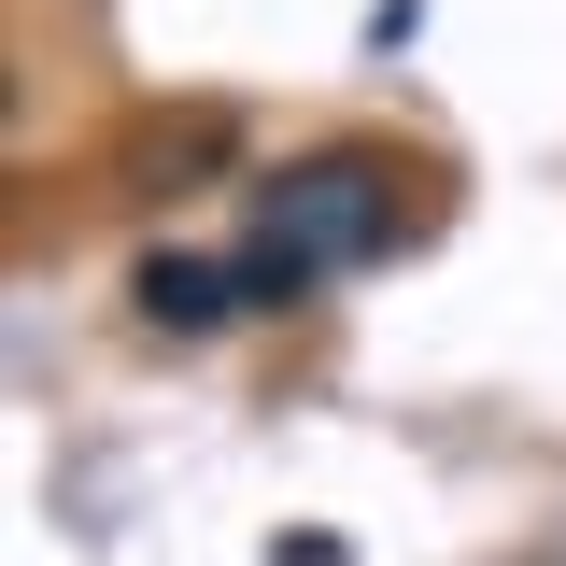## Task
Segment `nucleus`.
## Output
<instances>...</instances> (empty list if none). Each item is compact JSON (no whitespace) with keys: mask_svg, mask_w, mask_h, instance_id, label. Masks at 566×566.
<instances>
[{"mask_svg":"<svg viewBox=\"0 0 566 566\" xmlns=\"http://www.w3.org/2000/svg\"><path fill=\"white\" fill-rule=\"evenodd\" d=\"M227 270H241V312H297V297H312V270H297L283 241H241Z\"/></svg>","mask_w":566,"mask_h":566,"instance_id":"obj_3","label":"nucleus"},{"mask_svg":"<svg viewBox=\"0 0 566 566\" xmlns=\"http://www.w3.org/2000/svg\"><path fill=\"white\" fill-rule=\"evenodd\" d=\"M270 566H340V538H326V524H297V538H270Z\"/></svg>","mask_w":566,"mask_h":566,"instance_id":"obj_4","label":"nucleus"},{"mask_svg":"<svg viewBox=\"0 0 566 566\" xmlns=\"http://www.w3.org/2000/svg\"><path fill=\"white\" fill-rule=\"evenodd\" d=\"M128 312L156 326V340H212V326L241 312V270H227V255H185V241H156V255L128 270Z\"/></svg>","mask_w":566,"mask_h":566,"instance_id":"obj_2","label":"nucleus"},{"mask_svg":"<svg viewBox=\"0 0 566 566\" xmlns=\"http://www.w3.org/2000/svg\"><path fill=\"white\" fill-rule=\"evenodd\" d=\"M255 241H283L312 283L368 270L382 241H397V156H368V142H326V156H297L255 185Z\"/></svg>","mask_w":566,"mask_h":566,"instance_id":"obj_1","label":"nucleus"}]
</instances>
